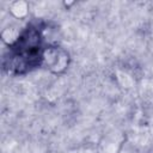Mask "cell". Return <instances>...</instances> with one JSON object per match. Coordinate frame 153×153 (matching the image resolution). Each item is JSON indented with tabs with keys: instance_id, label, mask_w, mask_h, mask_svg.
I'll return each instance as SVG.
<instances>
[{
	"instance_id": "cell-2",
	"label": "cell",
	"mask_w": 153,
	"mask_h": 153,
	"mask_svg": "<svg viewBox=\"0 0 153 153\" xmlns=\"http://www.w3.org/2000/svg\"><path fill=\"white\" fill-rule=\"evenodd\" d=\"M10 12L16 18H24L29 12V5L25 1H14L10 6Z\"/></svg>"
},
{
	"instance_id": "cell-1",
	"label": "cell",
	"mask_w": 153,
	"mask_h": 153,
	"mask_svg": "<svg viewBox=\"0 0 153 153\" xmlns=\"http://www.w3.org/2000/svg\"><path fill=\"white\" fill-rule=\"evenodd\" d=\"M42 62L54 73L63 72L69 62V55L66 50L60 47H48L44 48Z\"/></svg>"
}]
</instances>
